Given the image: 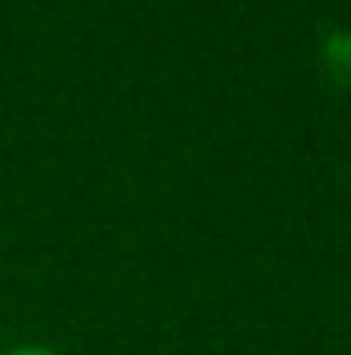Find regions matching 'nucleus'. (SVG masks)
Here are the masks:
<instances>
[{
	"instance_id": "f257e3e1",
	"label": "nucleus",
	"mask_w": 351,
	"mask_h": 355,
	"mask_svg": "<svg viewBox=\"0 0 351 355\" xmlns=\"http://www.w3.org/2000/svg\"><path fill=\"white\" fill-rule=\"evenodd\" d=\"M5 355H63V351H54V347H41V342H23V347H9Z\"/></svg>"
}]
</instances>
